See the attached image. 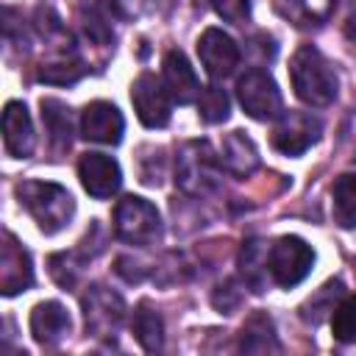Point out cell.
Returning a JSON list of instances; mask_svg holds the SVG:
<instances>
[{
  "mask_svg": "<svg viewBox=\"0 0 356 356\" xmlns=\"http://www.w3.org/2000/svg\"><path fill=\"white\" fill-rule=\"evenodd\" d=\"M289 78H292L295 95L303 103H309V106H328L337 97V89H339V81H337L334 67L312 44H303L292 56Z\"/></svg>",
  "mask_w": 356,
  "mask_h": 356,
  "instance_id": "6da1fadb",
  "label": "cell"
},
{
  "mask_svg": "<svg viewBox=\"0 0 356 356\" xmlns=\"http://www.w3.org/2000/svg\"><path fill=\"white\" fill-rule=\"evenodd\" d=\"M17 197L19 203L28 209V214L36 220V225L44 231V234H56L61 231L72 211H75V203L70 197V192L58 184H47V181H25L17 186Z\"/></svg>",
  "mask_w": 356,
  "mask_h": 356,
  "instance_id": "7a4b0ae2",
  "label": "cell"
},
{
  "mask_svg": "<svg viewBox=\"0 0 356 356\" xmlns=\"http://www.w3.org/2000/svg\"><path fill=\"white\" fill-rule=\"evenodd\" d=\"M320 136V120L306 111H286L273 131V147L286 156H300Z\"/></svg>",
  "mask_w": 356,
  "mask_h": 356,
  "instance_id": "ba28073f",
  "label": "cell"
},
{
  "mask_svg": "<svg viewBox=\"0 0 356 356\" xmlns=\"http://www.w3.org/2000/svg\"><path fill=\"white\" fill-rule=\"evenodd\" d=\"M345 36H348V42L353 44V53H356V17L348 19V25H345Z\"/></svg>",
  "mask_w": 356,
  "mask_h": 356,
  "instance_id": "f546056e",
  "label": "cell"
},
{
  "mask_svg": "<svg viewBox=\"0 0 356 356\" xmlns=\"http://www.w3.org/2000/svg\"><path fill=\"white\" fill-rule=\"evenodd\" d=\"M175 181L186 195H209L220 184V161L206 142H186L181 147Z\"/></svg>",
  "mask_w": 356,
  "mask_h": 356,
  "instance_id": "3957f363",
  "label": "cell"
},
{
  "mask_svg": "<svg viewBox=\"0 0 356 356\" xmlns=\"http://www.w3.org/2000/svg\"><path fill=\"white\" fill-rule=\"evenodd\" d=\"M81 75H83V64L75 61V58H67V56H61V58L47 61V64L39 67V78H42L44 83H58V86H64V83H75Z\"/></svg>",
  "mask_w": 356,
  "mask_h": 356,
  "instance_id": "cb8c5ba5",
  "label": "cell"
},
{
  "mask_svg": "<svg viewBox=\"0 0 356 356\" xmlns=\"http://www.w3.org/2000/svg\"><path fill=\"white\" fill-rule=\"evenodd\" d=\"M239 298H242V292L234 284H225V286H220V292H214V306L222 312H231L239 303Z\"/></svg>",
  "mask_w": 356,
  "mask_h": 356,
  "instance_id": "f1b7e54d",
  "label": "cell"
},
{
  "mask_svg": "<svg viewBox=\"0 0 356 356\" xmlns=\"http://www.w3.org/2000/svg\"><path fill=\"white\" fill-rule=\"evenodd\" d=\"M239 348L242 350H250V353H267V350H281L275 334H273V323L267 314H253L245 328H242V339H239Z\"/></svg>",
  "mask_w": 356,
  "mask_h": 356,
  "instance_id": "ffe728a7",
  "label": "cell"
},
{
  "mask_svg": "<svg viewBox=\"0 0 356 356\" xmlns=\"http://www.w3.org/2000/svg\"><path fill=\"white\" fill-rule=\"evenodd\" d=\"M334 220L342 228H356V175L345 172L334 181Z\"/></svg>",
  "mask_w": 356,
  "mask_h": 356,
  "instance_id": "44dd1931",
  "label": "cell"
},
{
  "mask_svg": "<svg viewBox=\"0 0 356 356\" xmlns=\"http://www.w3.org/2000/svg\"><path fill=\"white\" fill-rule=\"evenodd\" d=\"M337 0H278V11L295 25H320L331 17Z\"/></svg>",
  "mask_w": 356,
  "mask_h": 356,
  "instance_id": "d6986e66",
  "label": "cell"
},
{
  "mask_svg": "<svg viewBox=\"0 0 356 356\" xmlns=\"http://www.w3.org/2000/svg\"><path fill=\"white\" fill-rule=\"evenodd\" d=\"M334 295H342V284L339 281H328L317 295H312L309 303L303 306V317L312 320V323H320L323 314L331 312V300L328 298H334Z\"/></svg>",
  "mask_w": 356,
  "mask_h": 356,
  "instance_id": "4316f807",
  "label": "cell"
},
{
  "mask_svg": "<svg viewBox=\"0 0 356 356\" xmlns=\"http://www.w3.org/2000/svg\"><path fill=\"white\" fill-rule=\"evenodd\" d=\"M236 95H239L242 108H245L253 120H273V117H278V111H281V92H278L275 81H273L264 70H259V67L248 70V72L239 78Z\"/></svg>",
  "mask_w": 356,
  "mask_h": 356,
  "instance_id": "8992f818",
  "label": "cell"
},
{
  "mask_svg": "<svg viewBox=\"0 0 356 356\" xmlns=\"http://www.w3.org/2000/svg\"><path fill=\"white\" fill-rule=\"evenodd\" d=\"M70 331V314L61 303L56 300H44L31 312V334L36 342L42 345H53L58 342L64 334Z\"/></svg>",
  "mask_w": 356,
  "mask_h": 356,
  "instance_id": "2e32d148",
  "label": "cell"
},
{
  "mask_svg": "<svg viewBox=\"0 0 356 356\" xmlns=\"http://www.w3.org/2000/svg\"><path fill=\"white\" fill-rule=\"evenodd\" d=\"M197 56H200L203 70L211 78H225L239 64V47H236V42L228 33H222L220 28H206L203 31V36L197 39Z\"/></svg>",
  "mask_w": 356,
  "mask_h": 356,
  "instance_id": "9c48e42d",
  "label": "cell"
},
{
  "mask_svg": "<svg viewBox=\"0 0 356 356\" xmlns=\"http://www.w3.org/2000/svg\"><path fill=\"white\" fill-rule=\"evenodd\" d=\"M81 19H83V31L106 44L111 39V22H114V3L111 0H83L81 3Z\"/></svg>",
  "mask_w": 356,
  "mask_h": 356,
  "instance_id": "ac0fdd59",
  "label": "cell"
},
{
  "mask_svg": "<svg viewBox=\"0 0 356 356\" xmlns=\"http://www.w3.org/2000/svg\"><path fill=\"white\" fill-rule=\"evenodd\" d=\"M331 331H334V339L337 342H356V295L345 298L334 309Z\"/></svg>",
  "mask_w": 356,
  "mask_h": 356,
  "instance_id": "484cf974",
  "label": "cell"
},
{
  "mask_svg": "<svg viewBox=\"0 0 356 356\" xmlns=\"http://www.w3.org/2000/svg\"><path fill=\"white\" fill-rule=\"evenodd\" d=\"M83 317H86V328L89 331L108 334L122 320V300L114 292H108L103 286H95L83 298Z\"/></svg>",
  "mask_w": 356,
  "mask_h": 356,
  "instance_id": "4fadbf2b",
  "label": "cell"
},
{
  "mask_svg": "<svg viewBox=\"0 0 356 356\" xmlns=\"http://www.w3.org/2000/svg\"><path fill=\"white\" fill-rule=\"evenodd\" d=\"M314 264V250L300 236H281L267 253V270L278 286L300 284Z\"/></svg>",
  "mask_w": 356,
  "mask_h": 356,
  "instance_id": "277c9868",
  "label": "cell"
},
{
  "mask_svg": "<svg viewBox=\"0 0 356 356\" xmlns=\"http://www.w3.org/2000/svg\"><path fill=\"white\" fill-rule=\"evenodd\" d=\"M33 284V267L28 250L14 239V234H3V253H0V289L3 295H17Z\"/></svg>",
  "mask_w": 356,
  "mask_h": 356,
  "instance_id": "30bf717a",
  "label": "cell"
},
{
  "mask_svg": "<svg viewBox=\"0 0 356 356\" xmlns=\"http://www.w3.org/2000/svg\"><path fill=\"white\" fill-rule=\"evenodd\" d=\"M78 175L92 197H111L120 189V167L106 153H83L78 161Z\"/></svg>",
  "mask_w": 356,
  "mask_h": 356,
  "instance_id": "8fae6325",
  "label": "cell"
},
{
  "mask_svg": "<svg viewBox=\"0 0 356 356\" xmlns=\"http://www.w3.org/2000/svg\"><path fill=\"white\" fill-rule=\"evenodd\" d=\"M220 164L234 172V175H250L259 167V153L256 145L242 134V131H231L222 139V153H220Z\"/></svg>",
  "mask_w": 356,
  "mask_h": 356,
  "instance_id": "e0dca14e",
  "label": "cell"
},
{
  "mask_svg": "<svg viewBox=\"0 0 356 356\" xmlns=\"http://www.w3.org/2000/svg\"><path fill=\"white\" fill-rule=\"evenodd\" d=\"M131 100H134L139 120L147 128H161L170 122V92L156 75L150 72L139 75L131 86Z\"/></svg>",
  "mask_w": 356,
  "mask_h": 356,
  "instance_id": "52a82bcc",
  "label": "cell"
},
{
  "mask_svg": "<svg viewBox=\"0 0 356 356\" xmlns=\"http://www.w3.org/2000/svg\"><path fill=\"white\" fill-rule=\"evenodd\" d=\"M122 114L117 111V106L106 103V100H95L83 108V117H81V134L92 142H100V145H117L122 139Z\"/></svg>",
  "mask_w": 356,
  "mask_h": 356,
  "instance_id": "7c38bea8",
  "label": "cell"
},
{
  "mask_svg": "<svg viewBox=\"0 0 356 356\" xmlns=\"http://www.w3.org/2000/svg\"><path fill=\"white\" fill-rule=\"evenodd\" d=\"M114 234L131 245H147L159 234V211L142 197H122L114 209Z\"/></svg>",
  "mask_w": 356,
  "mask_h": 356,
  "instance_id": "5b68a950",
  "label": "cell"
},
{
  "mask_svg": "<svg viewBox=\"0 0 356 356\" xmlns=\"http://www.w3.org/2000/svg\"><path fill=\"white\" fill-rule=\"evenodd\" d=\"M3 142H6V150L17 159H25L31 156L33 150V125H31V117H28V108L17 100L6 103V111H3Z\"/></svg>",
  "mask_w": 356,
  "mask_h": 356,
  "instance_id": "5bb4252c",
  "label": "cell"
},
{
  "mask_svg": "<svg viewBox=\"0 0 356 356\" xmlns=\"http://www.w3.org/2000/svg\"><path fill=\"white\" fill-rule=\"evenodd\" d=\"M134 337L139 339V345L153 353L161 348L164 342V325H161V317L156 312L147 309V303H142L136 312H134Z\"/></svg>",
  "mask_w": 356,
  "mask_h": 356,
  "instance_id": "7402d4cb",
  "label": "cell"
},
{
  "mask_svg": "<svg viewBox=\"0 0 356 356\" xmlns=\"http://www.w3.org/2000/svg\"><path fill=\"white\" fill-rule=\"evenodd\" d=\"M164 86H167L170 97L178 103H192L195 95H200L195 70L189 67V61L181 50H170L164 56Z\"/></svg>",
  "mask_w": 356,
  "mask_h": 356,
  "instance_id": "9a60e30c",
  "label": "cell"
},
{
  "mask_svg": "<svg viewBox=\"0 0 356 356\" xmlns=\"http://www.w3.org/2000/svg\"><path fill=\"white\" fill-rule=\"evenodd\" d=\"M211 6H214V11H217L222 19L234 22V25L245 22V19H248V14H250L248 0H211Z\"/></svg>",
  "mask_w": 356,
  "mask_h": 356,
  "instance_id": "83f0119b",
  "label": "cell"
},
{
  "mask_svg": "<svg viewBox=\"0 0 356 356\" xmlns=\"http://www.w3.org/2000/svg\"><path fill=\"white\" fill-rule=\"evenodd\" d=\"M197 111H200V120L203 122H222L225 117H228V97H225V92L222 89H217V86H206V89H200V95H197Z\"/></svg>",
  "mask_w": 356,
  "mask_h": 356,
  "instance_id": "d4e9b609",
  "label": "cell"
},
{
  "mask_svg": "<svg viewBox=\"0 0 356 356\" xmlns=\"http://www.w3.org/2000/svg\"><path fill=\"white\" fill-rule=\"evenodd\" d=\"M42 120L50 131V139L56 147H67L70 145V114L64 108V103L58 100H42Z\"/></svg>",
  "mask_w": 356,
  "mask_h": 356,
  "instance_id": "603a6c76",
  "label": "cell"
}]
</instances>
